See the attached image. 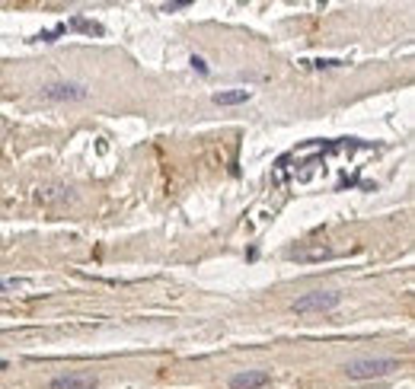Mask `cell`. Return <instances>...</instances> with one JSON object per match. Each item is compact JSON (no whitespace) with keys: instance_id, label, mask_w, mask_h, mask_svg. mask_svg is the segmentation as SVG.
<instances>
[{"instance_id":"2","label":"cell","mask_w":415,"mask_h":389,"mask_svg":"<svg viewBox=\"0 0 415 389\" xmlns=\"http://www.w3.org/2000/svg\"><path fill=\"white\" fill-rule=\"evenodd\" d=\"M342 303V293L339 291H310L303 297H297L291 303V313L297 316H307V313H332L336 306Z\"/></svg>"},{"instance_id":"6","label":"cell","mask_w":415,"mask_h":389,"mask_svg":"<svg viewBox=\"0 0 415 389\" xmlns=\"http://www.w3.org/2000/svg\"><path fill=\"white\" fill-rule=\"evenodd\" d=\"M211 99H214L217 105H243V102L253 99V93H249V90H221V93H214Z\"/></svg>"},{"instance_id":"3","label":"cell","mask_w":415,"mask_h":389,"mask_svg":"<svg viewBox=\"0 0 415 389\" xmlns=\"http://www.w3.org/2000/svg\"><path fill=\"white\" fill-rule=\"evenodd\" d=\"M42 99H48V102H83V99H90V90L83 83L58 80V83L42 86Z\"/></svg>"},{"instance_id":"7","label":"cell","mask_w":415,"mask_h":389,"mask_svg":"<svg viewBox=\"0 0 415 389\" xmlns=\"http://www.w3.org/2000/svg\"><path fill=\"white\" fill-rule=\"evenodd\" d=\"M71 29H83V32H93V35H103V26H96V23H86V19H71Z\"/></svg>"},{"instance_id":"5","label":"cell","mask_w":415,"mask_h":389,"mask_svg":"<svg viewBox=\"0 0 415 389\" xmlns=\"http://www.w3.org/2000/svg\"><path fill=\"white\" fill-rule=\"evenodd\" d=\"M96 373H64V377L51 380V389H96Z\"/></svg>"},{"instance_id":"1","label":"cell","mask_w":415,"mask_h":389,"mask_svg":"<svg viewBox=\"0 0 415 389\" xmlns=\"http://www.w3.org/2000/svg\"><path fill=\"white\" fill-rule=\"evenodd\" d=\"M345 377L348 380H374L399 370V357H351L345 360Z\"/></svg>"},{"instance_id":"10","label":"cell","mask_w":415,"mask_h":389,"mask_svg":"<svg viewBox=\"0 0 415 389\" xmlns=\"http://www.w3.org/2000/svg\"><path fill=\"white\" fill-rule=\"evenodd\" d=\"M10 287H19V281H16V278H0V293L10 291Z\"/></svg>"},{"instance_id":"9","label":"cell","mask_w":415,"mask_h":389,"mask_svg":"<svg viewBox=\"0 0 415 389\" xmlns=\"http://www.w3.org/2000/svg\"><path fill=\"white\" fill-rule=\"evenodd\" d=\"M189 64H192L195 70L201 73V77H208V73H211V67H208V61H205V58H201V55H192V61H189Z\"/></svg>"},{"instance_id":"11","label":"cell","mask_w":415,"mask_h":389,"mask_svg":"<svg viewBox=\"0 0 415 389\" xmlns=\"http://www.w3.org/2000/svg\"><path fill=\"white\" fill-rule=\"evenodd\" d=\"M3 367H6V360H0V370H3Z\"/></svg>"},{"instance_id":"4","label":"cell","mask_w":415,"mask_h":389,"mask_svg":"<svg viewBox=\"0 0 415 389\" xmlns=\"http://www.w3.org/2000/svg\"><path fill=\"white\" fill-rule=\"evenodd\" d=\"M271 383V373L268 370H243L230 377V389H262Z\"/></svg>"},{"instance_id":"8","label":"cell","mask_w":415,"mask_h":389,"mask_svg":"<svg viewBox=\"0 0 415 389\" xmlns=\"http://www.w3.org/2000/svg\"><path fill=\"white\" fill-rule=\"evenodd\" d=\"M192 0H173V3H163V13H179V10H189Z\"/></svg>"}]
</instances>
